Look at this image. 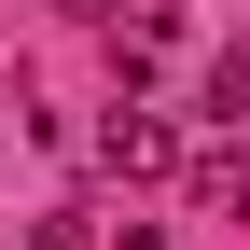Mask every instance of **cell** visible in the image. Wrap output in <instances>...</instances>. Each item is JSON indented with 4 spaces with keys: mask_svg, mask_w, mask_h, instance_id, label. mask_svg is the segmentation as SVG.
I'll return each mask as SVG.
<instances>
[{
    "mask_svg": "<svg viewBox=\"0 0 250 250\" xmlns=\"http://www.w3.org/2000/svg\"><path fill=\"white\" fill-rule=\"evenodd\" d=\"M98 153H111L125 181H167V167H181V139H167V125H153L139 98H111V125H98Z\"/></svg>",
    "mask_w": 250,
    "mask_h": 250,
    "instance_id": "cell-1",
    "label": "cell"
},
{
    "mask_svg": "<svg viewBox=\"0 0 250 250\" xmlns=\"http://www.w3.org/2000/svg\"><path fill=\"white\" fill-rule=\"evenodd\" d=\"M208 111H223V125L250 111V42H223V56H208Z\"/></svg>",
    "mask_w": 250,
    "mask_h": 250,
    "instance_id": "cell-2",
    "label": "cell"
},
{
    "mask_svg": "<svg viewBox=\"0 0 250 250\" xmlns=\"http://www.w3.org/2000/svg\"><path fill=\"white\" fill-rule=\"evenodd\" d=\"M28 250H98V223H83V208H56V223L28 236Z\"/></svg>",
    "mask_w": 250,
    "mask_h": 250,
    "instance_id": "cell-3",
    "label": "cell"
},
{
    "mask_svg": "<svg viewBox=\"0 0 250 250\" xmlns=\"http://www.w3.org/2000/svg\"><path fill=\"white\" fill-rule=\"evenodd\" d=\"M70 14H111V0H70Z\"/></svg>",
    "mask_w": 250,
    "mask_h": 250,
    "instance_id": "cell-4",
    "label": "cell"
}]
</instances>
